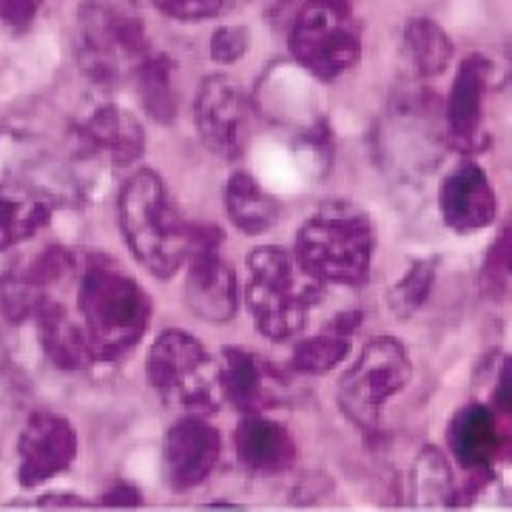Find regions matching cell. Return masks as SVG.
Returning <instances> with one entry per match:
<instances>
[{
    "mask_svg": "<svg viewBox=\"0 0 512 512\" xmlns=\"http://www.w3.org/2000/svg\"><path fill=\"white\" fill-rule=\"evenodd\" d=\"M77 308L94 362H114L126 356L128 350L137 348L151 322L146 291L103 256H92L86 262Z\"/></svg>",
    "mask_w": 512,
    "mask_h": 512,
    "instance_id": "1",
    "label": "cell"
},
{
    "mask_svg": "<svg viewBox=\"0 0 512 512\" xmlns=\"http://www.w3.org/2000/svg\"><path fill=\"white\" fill-rule=\"evenodd\" d=\"M191 228L157 171L143 168L128 177L120 191V231L148 274L168 279L183 268L191 251Z\"/></svg>",
    "mask_w": 512,
    "mask_h": 512,
    "instance_id": "2",
    "label": "cell"
},
{
    "mask_svg": "<svg viewBox=\"0 0 512 512\" xmlns=\"http://www.w3.org/2000/svg\"><path fill=\"white\" fill-rule=\"evenodd\" d=\"M376 251L373 225L350 205H328L302 222L296 234V265L319 285H362Z\"/></svg>",
    "mask_w": 512,
    "mask_h": 512,
    "instance_id": "3",
    "label": "cell"
},
{
    "mask_svg": "<svg viewBox=\"0 0 512 512\" xmlns=\"http://www.w3.org/2000/svg\"><path fill=\"white\" fill-rule=\"evenodd\" d=\"M322 285L305 274L291 254L265 245L248 254L245 305L256 330L271 342H291L308 325V313Z\"/></svg>",
    "mask_w": 512,
    "mask_h": 512,
    "instance_id": "4",
    "label": "cell"
},
{
    "mask_svg": "<svg viewBox=\"0 0 512 512\" xmlns=\"http://www.w3.org/2000/svg\"><path fill=\"white\" fill-rule=\"evenodd\" d=\"M288 43L293 60L325 83L362 60V26L350 0H308L293 20Z\"/></svg>",
    "mask_w": 512,
    "mask_h": 512,
    "instance_id": "5",
    "label": "cell"
},
{
    "mask_svg": "<svg viewBox=\"0 0 512 512\" xmlns=\"http://www.w3.org/2000/svg\"><path fill=\"white\" fill-rule=\"evenodd\" d=\"M148 384L171 407L188 413L220 410V373L208 350L185 330H163L148 350Z\"/></svg>",
    "mask_w": 512,
    "mask_h": 512,
    "instance_id": "6",
    "label": "cell"
},
{
    "mask_svg": "<svg viewBox=\"0 0 512 512\" xmlns=\"http://www.w3.org/2000/svg\"><path fill=\"white\" fill-rule=\"evenodd\" d=\"M83 63L97 80H117L148 55V32L131 0H86L80 9Z\"/></svg>",
    "mask_w": 512,
    "mask_h": 512,
    "instance_id": "7",
    "label": "cell"
},
{
    "mask_svg": "<svg viewBox=\"0 0 512 512\" xmlns=\"http://www.w3.org/2000/svg\"><path fill=\"white\" fill-rule=\"evenodd\" d=\"M410 356L393 336L370 339L356 365L339 382V407L353 424L373 430L379 424L382 407L399 396L410 382Z\"/></svg>",
    "mask_w": 512,
    "mask_h": 512,
    "instance_id": "8",
    "label": "cell"
},
{
    "mask_svg": "<svg viewBox=\"0 0 512 512\" xmlns=\"http://www.w3.org/2000/svg\"><path fill=\"white\" fill-rule=\"evenodd\" d=\"M222 231L214 225L191 228L185 305L205 322H231L239 311V282L234 268L220 256Z\"/></svg>",
    "mask_w": 512,
    "mask_h": 512,
    "instance_id": "9",
    "label": "cell"
},
{
    "mask_svg": "<svg viewBox=\"0 0 512 512\" xmlns=\"http://www.w3.org/2000/svg\"><path fill=\"white\" fill-rule=\"evenodd\" d=\"M194 123L208 151L222 160H237L251 137V106L237 80L214 74L202 83L194 106Z\"/></svg>",
    "mask_w": 512,
    "mask_h": 512,
    "instance_id": "10",
    "label": "cell"
},
{
    "mask_svg": "<svg viewBox=\"0 0 512 512\" xmlns=\"http://www.w3.org/2000/svg\"><path fill=\"white\" fill-rule=\"evenodd\" d=\"M77 433L72 421L57 416L52 410L32 413L18 441V481L20 487L32 490L60 473H66L77 458Z\"/></svg>",
    "mask_w": 512,
    "mask_h": 512,
    "instance_id": "11",
    "label": "cell"
},
{
    "mask_svg": "<svg viewBox=\"0 0 512 512\" xmlns=\"http://www.w3.org/2000/svg\"><path fill=\"white\" fill-rule=\"evenodd\" d=\"M222 441L217 427H211L200 413L174 421L163 441L165 481L174 490H194L220 464Z\"/></svg>",
    "mask_w": 512,
    "mask_h": 512,
    "instance_id": "12",
    "label": "cell"
},
{
    "mask_svg": "<svg viewBox=\"0 0 512 512\" xmlns=\"http://www.w3.org/2000/svg\"><path fill=\"white\" fill-rule=\"evenodd\" d=\"M498 202L487 171L476 163L458 165L439 188V214L456 234H476L495 220Z\"/></svg>",
    "mask_w": 512,
    "mask_h": 512,
    "instance_id": "13",
    "label": "cell"
},
{
    "mask_svg": "<svg viewBox=\"0 0 512 512\" xmlns=\"http://www.w3.org/2000/svg\"><path fill=\"white\" fill-rule=\"evenodd\" d=\"M217 373L222 399L242 413H259L271 407L276 402V390L282 387V379L268 365V359H259L245 348H222Z\"/></svg>",
    "mask_w": 512,
    "mask_h": 512,
    "instance_id": "14",
    "label": "cell"
},
{
    "mask_svg": "<svg viewBox=\"0 0 512 512\" xmlns=\"http://www.w3.org/2000/svg\"><path fill=\"white\" fill-rule=\"evenodd\" d=\"M239 464L254 476H279L288 473L296 461V444L291 433L262 413H245L234 433Z\"/></svg>",
    "mask_w": 512,
    "mask_h": 512,
    "instance_id": "15",
    "label": "cell"
},
{
    "mask_svg": "<svg viewBox=\"0 0 512 512\" xmlns=\"http://www.w3.org/2000/svg\"><path fill=\"white\" fill-rule=\"evenodd\" d=\"M80 146L111 165H128L143 157L146 131L131 111L120 106H100L80 123Z\"/></svg>",
    "mask_w": 512,
    "mask_h": 512,
    "instance_id": "16",
    "label": "cell"
},
{
    "mask_svg": "<svg viewBox=\"0 0 512 512\" xmlns=\"http://www.w3.org/2000/svg\"><path fill=\"white\" fill-rule=\"evenodd\" d=\"M450 453L458 464L473 473L487 476L493 470L495 456L501 453V430L493 407L487 404H467L450 421Z\"/></svg>",
    "mask_w": 512,
    "mask_h": 512,
    "instance_id": "17",
    "label": "cell"
},
{
    "mask_svg": "<svg viewBox=\"0 0 512 512\" xmlns=\"http://www.w3.org/2000/svg\"><path fill=\"white\" fill-rule=\"evenodd\" d=\"M490 77H493V63L487 57L473 55L458 66L453 89L447 97V131L458 146L467 148L476 140Z\"/></svg>",
    "mask_w": 512,
    "mask_h": 512,
    "instance_id": "18",
    "label": "cell"
},
{
    "mask_svg": "<svg viewBox=\"0 0 512 512\" xmlns=\"http://www.w3.org/2000/svg\"><path fill=\"white\" fill-rule=\"evenodd\" d=\"M37 330H40V345L46 350V356L52 359V365L60 370H83L92 365L94 356L86 342V333L80 328V322H74L66 313V308L57 299H46L35 311Z\"/></svg>",
    "mask_w": 512,
    "mask_h": 512,
    "instance_id": "19",
    "label": "cell"
},
{
    "mask_svg": "<svg viewBox=\"0 0 512 512\" xmlns=\"http://www.w3.org/2000/svg\"><path fill=\"white\" fill-rule=\"evenodd\" d=\"M52 217V200L29 185L0 183V251L15 248Z\"/></svg>",
    "mask_w": 512,
    "mask_h": 512,
    "instance_id": "20",
    "label": "cell"
},
{
    "mask_svg": "<svg viewBox=\"0 0 512 512\" xmlns=\"http://www.w3.org/2000/svg\"><path fill=\"white\" fill-rule=\"evenodd\" d=\"M225 211L242 234H265L279 220V202L248 171H234L225 188Z\"/></svg>",
    "mask_w": 512,
    "mask_h": 512,
    "instance_id": "21",
    "label": "cell"
},
{
    "mask_svg": "<svg viewBox=\"0 0 512 512\" xmlns=\"http://www.w3.org/2000/svg\"><path fill=\"white\" fill-rule=\"evenodd\" d=\"M404 55L419 77H436L453 63V40L436 20L410 18L404 26Z\"/></svg>",
    "mask_w": 512,
    "mask_h": 512,
    "instance_id": "22",
    "label": "cell"
},
{
    "mask_svg": "<svg viewBox=\"0 0 512 512\" xmlns=\"http://www.w3.org/2000/svg\"><path fill=\"white\" fill-rule=\"evenodd\" d=\"M174 63L165 55H151L148 52L137 66H134V80L137 92L146 111L157 123H174L177 117V92H174Z\"/></svg>",
    "mask_w": 512,
    "mask_h": 512,
    "instance_id": "23",
    "label": "cell"
},
{
    "mask_svg": "<svg viewBox=\"0 0 512 512\" xmlns=\"http://www.w3.org/2000/svg\"><path fill=\"white\" fill-rule=\"evenodd\" d=\"M413 498L421 507H450L456 498V487H453V476L450 467L441 456L439 450L427 447L413 467Z\"/></svg>",
    "mask_w": 512,
    "mask_h": 512,
    "instance_id": "24",
    "label": "cell"
},
{
    "mask_svg": "<svg viewBox=\"0 0 512 512\" xmlns=\"http://www.w3.org/2000/svg\"><path fill=\"white\" fill-rule=\"evenodd\" d=\"M436 271H439V259L436 256H427V259H416L407 274L390 288L387 293V302H390V311L396 313L399 319H410L413 313L419 311L421 305L430 299V291L436 285Z\"/></svg>",
    "mask_w": 512,
    "mask_h": 512,
    "instance_id": "25",
    "label": "cell"
},
{
    "mask_svg": "<svg viewBox=\"0 0 512 512\" xmlns=\"http://www.w3.org/2000/svg\"><path fill=\"white\" fill-rule=\"evenodd\" d=\"M350 353V339L348 336H339L333 330H325L313 339H302L291 356V367L299 373H328L339 362H345V356Z\"/></svg>",
    "mask_w": 512,
    "mask_h": 512,
    "instance_id": "26",
    "label": "cell"
},
{
    "mask_svg": "<svg viewBox=\"0 0 512 512\" xmlns=\"http://www.w3.org/2000/svg\"><path fill=\"white\" fill-rule=\"evenodd\" d=\"M163 15L183 23H200V20L217 18L225 0H151Z\"/></svg>",
    "mask_w": 512,
    "mask_h": 512,
    "instance_id": "27",
    "label": "cell"
},
{
    "mask_svg": "<svg viewBox=\"0 0 512 512\" xmlns=\"http://www.w3.org/2000/svg\"><path fill=\"white\" fill-rule=\"evenodd\" d=\"M251 46V35L245 26H220L211 35V57L217 63H237Z\"/></svg>",
    "mask_w": 512,
    "mask_h": 512,
    "instance_id": "28",
    "label": "cell"
},
{
    "mask_svg": "<svg viewBox=\"0 0 512 512\" xmlns=\"http://www.w3.org/2000/svg\"><path fill=\"white\" fill-rule=\"evenodd\" d=\"M484 279L498 296L507 291L510 282V234L501 231V237L493 245V251L487 256V268H484Z\"/></svg>",
    "mask_w": 512,
    "mask_h": 512,
    "instance_id": "29",
    "label": "cell"
},
{
    "mask_svg": "<svg viewBox=\"0 0 512 512\" xmlns=\"http://www.w3.org/2000/svg\"><path fill=\"white\" fill-rule=\"evenodd\" d=\"M43 0H0V20L6 26H29L40 12Z\"/></svg>",
    "mask_w": 512,
    "mask_h": 512,
    "instance_id": "30",
    "label": "cell"
},
{
    "mask_svg": "<svg viewBox=\"0 0 512 512\" xmlns=\"http://www.w3.org/2000/svg\"><path fill=\"white\" fill-rule=\"evenodd\" d=\"M100 504H106V507H137L140 504V493L134 487H128V484H117L114 490L100 495Z\"/></svg>",
    "mask_w": 512,
    "mask_h": 512,
    "instance_id": "31",
    "label": "cell"
}]
</instances>
